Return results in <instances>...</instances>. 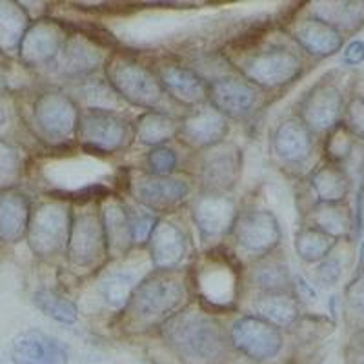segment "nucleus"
Returning <instances> with one entry per match:
<instances>
[{"mask_svg": "<svg viewBox=\"0 0 364 364\" xmlns=\"http://www.w3.org/2000/svg\"><path fill=\"white\" fill-rule=\"evenodd\" d=\"M161 336L170 350L190 363L215 364L226 355L223 326L203 310L186 308L173 314L161 326Z\"/></svg>", "mask_w": 364, "mask_h": 364, "instance_id": "nucleus-1", "label": "nucleus"}, {"mask_svg": "<svg viewBox=\"0 0 364 364\" xmlns=\"http://www.w3.org/2000/svg\"><path fill=\"white\" fill-rule=\"evenodd\" d=\"M186 281L175 269H155L142 279L126 304V324L146 330L164 324L186 301Z\"/></svg>", "mask_w": 364, "mask_h": 364, "instance_id": "nucleus-2", "label": "nucleus"}, {"mask_svg": "<svg viewBox=\"0 0 364 364\" xmlns=\"http://www.w3.org/2000/svg\"><path fill=\"white\" fill-rule=\"evenodd\" d=\"M108 80L128 102L154 112L164 97L157 75L128 57H113L106 66Z\"/></svg>", "mask_w": 364, "mask_h": 364, "instance_id": "nucleus-3", "label": "nucleus"}, {"mask_svg": "<svg viewBox=\"0 0 364 364\" xmlns=\"http://www.w3.org/2000/svg\"><path fill=\"white\" fill-rule=\"evenodd\" d=\"M71 210L64 203H44L31 213L28 242L37 257H53L66 250L71 230Z\"/></svg>", "mask_w": 364, "mask_h": 364, "instance_id": "nucleus-4", "label": "nucleus"}, {"mask_svg": "<svg viewBox=\"0 0 364 364\" xmlns=\"http://www.w3.org/2000/svg\"><path fill=\"white\" fill-rule=\"evenodd\" d=\"M230 341L237 352L253 363H266L282 350V333L275 324L259 315H242L233 323Z\"/></svg>", "mask_w": 364, "mask_h": 364, "instance_id": "nucleus-5", "label": "nucleus"}, {"mask_svg": "<svg viewBox=\"0 0 364 364\" xmlns=\"http://www.w3.org/2000/svg\"><path fill=\"white\" fill-rule=\"evenodd\" d=\"M77 133L84 148L97 154H113L124 148L129 139V126L122 117L104 108H91L80 113Z\"/></svg>", "mask_w": 364, "mask_h": 364, "instance_id": "nucleus-6", "label": "nucleus"}, {"mask_svg": "<svg viewBox=\"0 0 364 364\" xmlns=\"http://www.w3.org/2000/svg\"><path fill=\"white\" fill-rule=\"evenodd\" d=\"M108 253L102 219L97 211H82L71 220L66 255L75 268H93Z\"/></svg>", "mask_w": 364, "mask_h": 364, "instance_id": "nucleus-7", "label": "nucleus"}, {"mask_svg": "<svg viewBox=\"0 0 364 364\" xmlns=\"http://www.w3.org/2000/svg\"><path fill=\"white\" fill-rule=\"evenodd\" d=\"M240 71L257 86L281 87L301 77L302 63L294 51L277 48L250 57L242 63Z\"/></svg>", "mask_w": 364, "mask_h": 364, "instance_id": "nucleus-8", "label": "nucleus"}, {"mask_svg": "<svg viewBox=\"0 0 364 364\" xmlns=\"http://www.w3.org/2000/svg\"><path fill=\"white\" fill-rule=\"evenodd\" d=\"M344 95L337 84L321 80L308 91L301 102V120L311 133L330 132L344 115Z\"/></svg>", "mask_w": 364, "mask_h": 364, "instance_id": "nucleus-9", "label": "nucleus"}, {"mask_svg": "<svg viewBox=\"0 0 364 364\" xmlns=\"http://www.w3.org/2000/svg\"><path fill=\"white\" fill-rule=\"evenodd\" d=\"M232 233L239 248L255 257L268 255L281 242L279 220L268 210H252L237 215Z\"/></svg>", "mask_w": 364, "mask_h": 364, "instance_id": "nucleus-10", "label": "nucleus"}, {"mask_svg": "<svg viewBox=\"0 0 364 364\" xmlns=\"http://www.w3.org/2000/svg\"><path fill=\"white\" fill-rule=\"evenodd\" d=\"M79 109L73 100L60 91H46L35 100L33 119L42 135L53 141L70 139L79 126Z\"/></svg>", "mask_w": 364, "mask_h": 364, "instance_id": "nucleus-11", "label": "nucleus"}, {"mask_svg": "<svg viewBox=\"0 0 364 364\" xmlns=\"http://www.w3.org/2000/svg\"><path fill=\"white\" fill-rule=\"evenodd\" d=\"M132 193L136 203L151 211H170L190 193L188 182L170 175L146 173L132 182Z\"/></svg>", "mask_w": 364, "mask_h": 364, "instance_id": "nucleus-12", "label": "nucleus"}, {"mask_svg": "<svg viewBox=\"0 0 364 364\" xmlns=\"http://www.w3.org/2000/svg\"><path fill=\"white\" fill-rule=\"evenodd\" d=\"M242 157L233 144H219L208 151L199 166V177L210 193L224 195L239 181Z\"/></svg>", "mask_w": 364, "mask_h": 364, "instance_id": "nucleus-13", "label": "nucleus"}, {"mask_svg": "<svg viewBox=\"0 0 364 364\" xmlns=\"http://www.w3.org/2000/svg\"><path fill=\"white\" fill-rule=\"evenodd\" d=\"M208 97L211 100V108L217 109L226 119L228 117L232 119L248 117L259 104L257 87L233 77L213 80L208 86Z\"/></svg>", "mask_w": 364, "mask_h": 364, "instance_id": "nucleus-14", "label": "nucleus"}, {"mask_svg": "<svg viewBox=\"0 0 364 364\" xmlns=\"http://www.w3.org/2000/svg\"><path fill=\"white\" fill-rule=\"evenodd\" d=\"M68 348L41 330H26L11 343V360L15 364H68Z\"/></svg>", "mask_w": 364, "mask_h": 364, "instance_id": "nucleus-15", "label": "nucleus"}, {"mask_svg": "<svg viewBox=\"0 0 364 364\" xmlns=\"http://www.w3.org/2000/svg\"><path fill=\"white\" fill-rule=\"evenodd\" d=\"M228 132L230 126L226 117L210 106V108L195 109L182 120L177 136L190 148L199 149L223 144Z\"/></svg>", "mask_w": 364, "mask_h": 364, "instance_id": "nucleus-16", "label": "nucleus"}, {"mask_svg": "<svg viewBox=\"0 0 364 364\" xmlns=\"http://www.w3.org/2000/svg\"><path fill=\"white\" fill-rule=\"evenodd\" d=\"M197 288L211 308L230 306L237 295V272L230 261H223L217 255L200 266L197 272Z\"/></svg>", "mask_w": 364, "mask_h": 364, "instance_id": "nucleus-17", "label": "nucleus"}, {"mask_svg": "<svg viewBox=\"0 0 364 364\" xmlns=\"http://www.w3.org/2000/svg\"><path fill=\"white\" fill-rule=\"evenodd\" d=\"M63 26L55 21H38L29 26L21 44V58L28 66H44L51 63L64 46Z\"/></svg>", "mask_w": 364, "mask_h": 364, "instance_id": "nucleus-18", "label": "nucleus"}, {"mask_svg": "<svg viewBox=\"0 0 364 364\" xmlns=\"http://www.w3.org/2000/svg\"><path fill=\"white\" fill-rule=\"evenodd\" d=\"M237 210L228 195L208 193L197 199L193 206V220L204 237H220L232 232Z\"/></svg>", "mask_w": 364, "mask_h": 364, "instance_id": "nucleus-19", "label": "nucleus"}, {"mask_svg": "<svg viewBox=\"0 0 364 364\" xmlns=\"http://www.w3.org/2000/svg\"><path fill=\"white\" fill-rule=\"evenodd\" d=\"M273 154L286 164H301L311 155L314 133L301 119H288L275 128L272 136Z\"/></svg>", "mask_w": 364, "mask_h": 364, "instance_id": "nucleus-20", "label": "nucleus"}, {"mask_svg": "<svg viewBox=\"0 0 364 364\" xmlns=\"http://www.w3.org/2000/svg\"><path fill=\"white\" fill-rule=\"evenodd\" d=\"M294 38L302 50L317 58L339 53L344 46V37L341 31L315 17L299 22L294 29Z\"/></svg>", "mask_w": 364, "mask_h": 364, "instance_id": "nucleus-21", "label": "nucleus"}, {"mask_svg": "<svg viewBox=\"0 0 364 364\" xmlns=\"http://www.w3.org/2000/svg\"><path fill=\"white\" fill-rule=\"evenodd\" d=\"M157 79L162 90L182 104H199L208 97V84L190 68L164 64L159 68Z\"/></svg>", "mask_w": 364, "mask_h": 364, "instance_id": "nucleus-22", "label": "nucleus"}, {"mask_svg": "<svg viewBox=\"0 0 364 364\" xmlns=\"http://www.w3.org/2000/svg\"><path fill=\"white\" fill-rule=\"evenodd\" d=\"M31 220V204L21 191L0 193V240L15 245L28 235Z\"/></svg>", "mask_w": 364, "mask_h": 364, "instance_id": "nucleus-23", "label": "nucleus"}, {"mask_svg": "<svg viewBox=\"0 0 364 364\" xmlns=\"http://www.w3.org/2000/svg\"><path fill=\"white\" fill-rule=\"evenodd\" d=\"M149 246L154 264L159 269H173L186 255V237L181 232V228L168 220H159L155 224L149 237Z\"/></svg>", "mask_w": 364, "mask_h": 364, "instance_id": "nucleus-24", "label": "nucleus"}, {"mask_svg": "<svg viewBox=\"0 0 364 364\" xmlns=\"http://www.w3.org/2000/svg\"><path fill=\"white\" fill-rule=\"evenodd\" d=\"M310 186L318 204H341L350 193L352 181L343 166L326 162L311 173Z\"/></svg>", "mask_w": 364, "mask_h": 364, "instance_id": "nucleus-25", "label": "nucleus"}, {"mask_svg": "<svg viewBox=\"0 0 364 364\" xmlns=\"http://www.w3.org/2000/svg\"><path fill=\"white\" fill-rule=\"evenodd\" d=\"M100 219H102L108 253L112 257L124 255L129 246L133 245L132 223H129L128 211L124 210L122 204L112 200L104 206Z\"/></svg>", "mask_w": 364, "mask_h": 364, "instance_id": "nucleus-26", "label": "nucleus"}, {"mask_svg": "<svg viewBox=\"0 0 364 364\" xmlns=\"http://www.w3.org/2000/svg\"><path fill=\"white\" fill-rule=\"evenodd\" d=\"M314 17L326 22L337 31H355L364 26V0L346 2H315Z\"/></svg>", "mask_w": 364, "mask_h": 364, "instance_id": "nucleus-27", "label": "nucleus"}, {"mask_svg": "<svg viewBox=\"0 0 364 364\" xmlns=\"http://www.w3.org/2000/svg\"><path fill=\"white\" fill-rule=\"evenodd\" d=\"M29 15L17 2H0V53L11 55L21 50L29 29Z\"/></svg>", "mask_w": 364, "mask_h": 364, "instance_id": "nucleus-28", "label": "nucleus"}, {"mask_svg": "<svg viewBox=\"0 0 364 364\" xmlns=\"http://www.w3.org/2000/svg\"><path fill=\"white\" fill-rule=\"evenodd\" d=\"M178 128H181V122L175 117L154 109L139 117L135 124V135L141 144L159 148L164 142L175 139L178 135Z\"/></svg>", "mask_w": 364, "mask_h": 364, "instance_id": "nucleus-29", "label": "nucleus"}, {"mask_svg": "<svg viewBox=\"0 0 364 364\" xmlns=\"http://www.w3.org/2000/svg\"><path fill=\"white\" fill-rule=\"evenodd\" d=\"M60 53H63L64 71L70 75H86L100 64L99 50L87 41V37L80 35L66 38Z\"/></svg>", "mask_w": 364, "mask_h": 364, "instance_id": "nucleus-30", "label": "nucleus"}, {"mask_svg": "<svg viewBox=\"0 0 364 364\" xmlns=\"http://www.w3.org/2000/svg\"><path fill=\"white\" fill-rule=\"evenodd\" d=\"M255 311L259 317L277 328L291 326L301 317V310L294 297L286 294H264L255 301Z\"/></svg>", "mask_w": 364, "mask_h": 364, "instance_id": "nucleus-31", "label": "nucleus"}, {"mask_svg": "<svg viewBox=\"0 0 364 364\" xmlns=\"http://www.w3.org/2000/svg\"><path fill=\"white\" fill-rule=\"evenodd\" d=\"M337 239L324 233L315 226H304L295 235V252L306 262H321L330 257L331 250L336 248Z\"/></svg>", "mask_w": 364, "mask_h": 364, "instance_id": "nucleus-32", "label": "nucleus"}, {"mask_svg": "<svg viewBox=\"0 0 364 364\" xmlns=\"http://www.w3.org/2000/svg\"><path fill=\"white\" fill-rule=\"evenodd\" d=\"M253 284L264 294H286L290 288V273L282 261H262L250 275Z\"/></svg>", "mask_w": 364, "mask_h": 364, "instance_id": "nucleus-33", "label": "nucleus"}, {"mask_svg": "<svg viewBox=\"0 0 364 364\" xmlns=\"http://www.w3.org/2000/svg\"><path fill=\"white\" fill-rule=\"evenodd\" d=\"M35 306L46 315L53 318L57 323L73 324L79 318V310L75 306V302L64 297L63 294H57L53 290H38L33 294Z\"/></svg>", "mask_w": 364, "mask_h": 364, "instance_id": "nucleus-34", "label": "nucleus"}, {"mask_svg": "<svg viewBox=\"0 0 364 364\" xmlns=\"http://www.w3.org/2000/svg\"><path fill=\"white\" fill-rule=\"evenodd\" d=\"M311 219H314L311 226L323 230L333 239L344 237L352 228V217L341 204H317L311 213Z\"/></svg>", "mask_w": 364, "mask_h": 364, "instance_id": "nucleus-35", "label": "nucleus"}, {"mask_svg": "<svg viewBox=\"0 0 364 364\" xmlns=\"http://www.w3.org/2000/svg\"><path fill=\"white\" fill-rule=\"evenodd\" d=\"M135 279L129 275V273H109L100 281V295H102L104 302L108 306L120 310V308H126V304L132 299L133 290H135Z\"/></svg>", "mask_w": 364, "mask_h": 364, "instance_id": "nucleus-36", "label": "nucleus"}, {"mask_svg": "<svg viewBox=\"0 0 364 364\" xmlns=\"http://www.w3.org/2000/svg\"><path fill=\"white\" fill-rule=\"evenodd\" d=\"M355 136L348 132L346 126L343 122L336 126L333 129L328 132L326 144H324V151H326L328 162L331 164H343L348 159L353 157V151H355Z\"/></svg>", "mask_w": 364, "mask_h": 364, "instance_id": "nucleus-37", "label": "nucleus"}, {"mask_svg": "<svg viewBox=\"0 0 364 364\" xmlns=\"http://www.w3.org/2000/svg\"><path fill=\"white\" fill-rule=\"evenodd\" d=\"M22 154L17 146L0 141V193L9 191V188L21 178Z\"/></svg>", "mask_w": 364, "mask_h": 364, "instance_id": "nucleus-38", "label": "nucleus"}, {"mask_svg": "<svg viewBox=\"0 0 364 364\" xmlns=\"http://www.w3.org/2000/svg\"><path fill=\"white\" fill-rule=\"evenodd\" d=\"M343 124L355 139L364 141V95H355L346 104Z\"/></svg>", "mask_w": 364, "mask_h": 364, "instance_id": "nucleus-39", "label": "nucleus"}, {"mask_svg": "<svg viewBox=\"0 0 364 364\" xmlns=\"http://www.w3.org/2000/svg\"><path fill=\"white\" fill-rule=\"evenodd\" d=\"M148 166L154 175H170L177 168V154L173 149L159 146L148 154Z\"/></svg>", "mask_w": 364, "mask_h": 364, "instance_id": "nucleus-40", "label": "nucleus"}, {"mask_svg": "<svg viewBox=\"0 0 364 364\" xmlns=\"http://www.w3.org/2000/svg\"><path fill=\"white\" fill-rule=\"evenodd\" d=\"M341 275H343V264H341L339 259H333V257H326L315 268V281H317V284L323 286V288L336 286L339 282Z\"/></svg>", "mask_w": 364, "mask_h": 364, "instance_id": "nucleus-41", "label": "nucleus"}, {"mask_svg": "<svg viewBox=\"0 0 364 364\" xmlns=\"http://www.w3.org/2000/svg\"><path fill=\"white\" fill-rule=\"evenodd\" d=\"M129 223H132L133 242H146L151 237L157 219L149 213H139L135 217H129Z\"/></svg>", "mask_w": 364, "mask_h": 364, "instance_id": "nucleus-42", "label": "nucleus"}, {"mask_svg": "<svg viewBox=\"0 0 364 364\" xmlns=\"http://www.w3.org/2000/svg\"><path fill=\"white\" fill-rule=\"evenodd\" d=\"M348 311L355 318H364V277L348 286Z\"/></svg>", "mask_w": 364, "mask_h": 364, "instance_id": "nucleus-43", "label": "nucleus"}, {"mask_svg": "<svg viewBox=\"0 0 364 364\" xmlns=\"http://www.w3.org/2000/svg\"><path fill=\"white\" fill-rule=\"evenodd\" d=\"M343 63L346 66H359L364 63V42L363 41H352L344 48Z\"/></svg>", "mask_w": 364, "mask_h": 364, "instance_id": "nucleus-44", "label": "nucleus"}, {"mask_svg": "<svg viewBox=\"0 0 364 364\" xmlns=\"http://www.w3.org/2000/svg\"><path fill=\"white\" fill-rule=\"evenodd\" d=\"M295 288H297V294L301 295V299H306V301H315V290L311 288L310 284H308L304 279L301 277H295Z\"/></svg>", "mask_w": 364, "mask_h": 364, "instance_id": "nucleus-45", "label": "nucleus"}, {"mask_svg": "<svg viewBox=\"0 0 364 364\" xmlns=\"http://www.w3.org/2000/svg\"><path fill=\"white\" fill-rule=\"evenodd\" d=\"M353 352L359 357H364V328H360L359 331H355V336L352 337V343H350Z\"/></svg>", "mask_w": 364, "mask_h": 364, "instance_id": "nucleus-46", "label": "nucleus"}, {"mask_svg": "<svg viewBox=\"0 0 364 364\" xmlns=\"http://www.w3.org/2000/svg\"><path fill=\"white\" fill-rule=\"evenodd\" d=\"M363 272H364V242L360 245V248H359V262H357V273H355V277H353V281H357Z\"/></svg>", "mask_w": 364, "mask_h": 364, "instance_id": "nucleus-47", "label": "nucleus"}, {"mask_svg": "<svg viewBox=\"0 0 364 364\" xmlns=\"http://www.w3.org/2000/svg\"><path fill=\"white\" fill-rule=\"evenodd\" d=\"M4 119H6V115H4V112H2V109H0V126L4 124Z\"/></svg>", "mask_w": 364, "mask_h": 364, "instance_id": "nucleus-48", "label": "nucleus"}, {"mask_svg": "<svg viewBox=\"0 0 364 364\" xmlns=\"http://www.w3.org/2000/svg\"><path fill=\"white\" fill-rule=\"evenodd\" d=\"M352 364H364V357H359V359H357V360H353Z\"/></svg>", "mask_w": 364, "mask_h": 364, "instance_id": "nucleus-49", "label": "nucleus"}, {"mask_svg": "<svg viewBox=\"0 0 364 364\" xmlns=\"http://www.w3.org/2000/svg\"><path fill=\"white\" fill-rule=\"evenodd\" d=\"M2 90H4V80H2V77H0V93H2Z\"/></svg>", "mask_w": 364, "mask_h": 364, "instance_id": "nucleus-50", "label": "nucleus"}, {"mask_svg": "<svg viewBox=\"0 0 364 364\" xmlns=\"http://www.w3.org/2000/svg\"><path fill=\"white\" fill-rule=\"evenodd\" d=\"M363 193H364V186H363Z\"/></svg>", "mask_w": 364, "mask_h": 364, "instance_id": "nucleus-51", "label": "nucleus"}]
</instances>
